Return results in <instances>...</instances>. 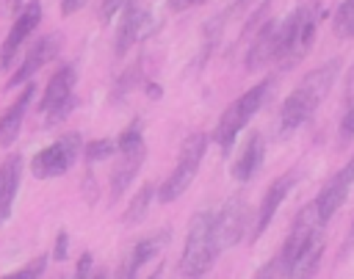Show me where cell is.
<instances>
[{"instance_id":"obj_28","label":"cell","mask_w":354,"mask_h":279,"mask_svg":"<svg viewBox=\"0 0 354 279\" xmlns=\"http://www.w3.org/2000/svg\"><path fill=\"white\" fill-rule=\"evenodd\" d=\"M66 251H69V235H66V229H61L58 232V238H55V251H53V260H66Z\"/></svg>"},{"instance_id":"obj_24","label":"cell","mask_w":354,"mask_h":279,"mask_svg":"<svg viewBox=\"0 0 354 279\" xmlns=\"http://www.w3.org/2000/svg\"><path fill=\"white\" fill-rule=\"evenodd\" d=\"M44 265H47V257H36V260H30L28 265H22L19 271H14V273H8L3 279H39V273L44 271Z\"/></svg>"},{"instance_id":"obj_26","label":"cell","mask_w":354,"mask_h":279,"mask_svg":"<svg viewBox=\"0 0 354 279\" xmlns=\"http://www.w3.org/2000/svg\"><path fill=\"white\" fill-rule=\"evenodd\" d=\"M141 77V64H136V66H130V72L119 80V86H116V97H122V94H127V88L130 86H136V80Z\"/></svg>"},{"instance_id":"obj_36","label":"cell","mask_w":354,"mask_h":279,"mask_svg":"<svg viewBox=\"0 0 354 279\" xmlns=\"http://www.w3.org/2000/svg\"><path fill=\"white\" fill-rule=\"evenodd\" d=\"M348 246H354V224H351V238H348ZM348 246H346V249H343V251H340V257H343V254H346V251H348Z\"/></svg>"},{"instance_id":"obj_7","label":"cell","mask_w":354,"mask_h":279,"mask_svg":"<svg viewBox=\"0 0 354 279\" xmlns=\"http://www.w3.org/2000/svg\"><path fill=\"white\" fill-rule=\"evenodd\" d=\"M152 30H155V19H152V11H149V0H130L124 6L122 22L116 28V41H113L116 58H122L136 41L147 39Z\"/></svg>"},{"instance_id":"obj_5","label":"cell","mask_w":354,"mask_h":279,"mask_svg":"<svg viewBox=\"0 0 354 279\" xmlns=\"http://www.w3.org/2000/svg\"><path fill=\"white\" fill-rule=\"evenodd\" d=\"M205 149H207V135L205 133H191L185 141H183V149H180V157H177V166L174 171L163 180V185L158 188V199L163 204L174 202L177 196H183L188 191V185L194 182L199 166H202V157H205Z\"/></svg>"},{"instance_id":"obj_20","label":"cell","mask_w":354,"mask_h":279,"mask_svg":"<svg viewBox=\"0 0 354 279\" xmlns=\"http://www.w3.org/2000/svg\"><path fill=\"white\" fill-rule=\"evenodd\" d=\"M19 169H22L19 155H8L6 163L0 166V215L3 218H8L11 213V204L19 188Z\"/></svg>"},{"instance_id":"obj_34","label":"cell","mask_w":354,"mask_h":279,"mask_svg":"<svg viewBox=\"0 0 354 279\" xmlns=\"http://www.w3.org/2000/svg\"><path fill=\"white\" fill-rule=\"evenodd\" d=\"M346 99L354 102V64H351V69L346 75Z\"/></svg>"},{"instance_id":"obj_11","label":"cell","mask_w":354,"mask_h":279,"mask_svg":"<svg viewBox=\"0 0 354 279\" xmlns=\"http://www.w3.org/2000/svg\"><path fill=\"white\" fill-rule=\"evenodd\" d=\"M58 50H61V36L58 33H50V36H41L33 47H28V52H25V58H22V64H19V69L8 77V83H6V88H14V86H22V83H28L44 64H50L55 55H58Z\"/></svg>"},{"instance_id":"obj_39","label":"cell","mask_w":354,"mask_h":279,"mask_svg":"<svg viewBox=\"0 0 354 279\" xmlns=\"http://www.w3.org/2000/svg\"><path fill=\"white\" fill-rule=\"evenodd\" d=\"M0 221H6V218H3V215H0Z\"/></svg>"},{"instance_id":"obj_37","label":"cell","mask_w":354,"mask_h":279,"mask_svg":"<svg viewBox=\"0 0 354 279\" xmlns=\"http://www.w3.org/2000/svg\"><path fill=\"white\" fill-rule=\"evenodd\" d=\"M149 279H160V271H155V273H152V276H149Z\"/></svg>"},{"instance_id":"obj_32","label":"cell","mask_w":354,"mask_h":279,"mask_svg":"<svg viewBox=\"0 0 354 279\" xmlns=\"http://www.w3.org/2000/svg\"><path fill=\"white\" fill-rule=\"evenodd\" d=\"M86 3H88V0H61V14H64V17H69V14L80 11Z\"/></svg>"},{"instance_id":"obj_8","label":"cell","mask_w":354,"mask_h":279,"mask_svg":"<svg viewBox=\"0 0 354 279\" xmlns=\"http://www.w3.org/2000/svg\"><path fill=\"white\" fill-rule=\"evenodd\" d=\"M315 224H318L315 204L304 207V210L296 215V221H293V227H290V232H288V238H285V243H282V251H279V257H277V262H279V273H285V271L296 262V257L307 249V243H310L313 235L318 232Z\"/></svg>"},{"instance_id":"obj_33","label":"cell","mask_w":354,"mask_h":279,"mask_svg":"<svg viewBox=\"0 0 354 279\" xmlns=\"http://www.w3.org/2000/svg\"><path fill=\"white\" fill-rule=\"evenodd\" d=\"M199 3H205V0H166L169 11H185V8H191V6H199Z\"/></svg>"},{"instance_id":"obj_35","label":"cell","mask_w":354,"mask_h":279,"mask_svg":"<svg viewBox=\"0 0 354 279\" xmlns=\"http://www.w3.org/2000/svg\"><path fill=\"white\" fill-rule=\"evenodd\" d=\"M22 3H25V0H6V8H8V11H22V8H25Z\"/></svg>"},{"instance_id":"obj_13","label":"cell","mask_w":354,"mask_h":279,"mask_svg":"<svg viewBox=\"0 0 354 279\" xmlns=\"http://www.w3.org/2000/svg\"><path fill=\"white\" fill-rule=\"evenodd\" d=\"M296 169L293 171H285L282 177H277L271 185H268V191H266V196H263V202H260V210H257V218H254V229H252V240H257L266 229H268V224H271V218L277 215V210H279V204L285 202V196H288V191L296 185Z\"/></svg>"},{"instance_id":"obj_15","label":"cell","mask_w":354,"mask_h":279,"mask_svg":"<svg viewBox=\"0 0 354 279\" xmlns=\"http://www.w3.org/2000/svg\"><path fill=\"white\" fill-rule=\"evenodd\" d=\"M75 80H77V72H75V66L72 64H66V66H61L50 80H47V86H44V97H41V102H39V113H50V110H55L58 105H64V102H69V99H75Z\"/></svg>"},{"instance_id":"obj_17","label":"cell","mask_w":354,"mask_h":279,"mask_svg":"<svg viewBox=\"0 0 354 279\" xmlns=\"http://www.w3.org/2000/svg\"><path fill=\"white\" fill-rule=\"evenodd\" d=\"M263 155H266L263 135H260V133H249V138L243 141V146H241L238 157H235V160H232V166H230L232 180H238V182L252 180V177L257 174V169L263 166Z\"/></svg>"},{"instance_id":"obj_1","label":"cell","mask_w":354,"mask_h":279,"mask_svg":"<svg viewBox=\"0 0 354 279\" xmlns=\"http://www.w3.org/2000/svg\"><path fill=\"white\" fill-rule=\"evenodd\" d=\"M337 72H340V58H329L326 64H321L318 69H313V72H307L301 77V83L285 97V102L279 108V127H282V133L301 127L315 113L321 99L329 94Z\"/></svg>"},{"instance_id":"obj_31","label":"cell","mask_w":354,"mask_h":279,"mask_svg":"<svg viewBox=\"0 0 354 279\" xmlns=\"http://www.w3.org/2000/svg\"><path fill=\"white\" fill-rule=\"evenodd\" d=\"M91 265H94V257L86 251V254L80 257V262H77V273H75V279H88V273H91Z\"/></svg>"},{"instance_id":"obj_23","label":"cell","mask_w":354,"mask_h":279,"mask_svg":"<svg viewBox=\"0 0 354 279\" xmlns=\"http://www.w3.org/2000/svg\"><path fill=\"white\" fill-rule=\"evenodd\" d=\"M116 152H119V141H113V138H94L86 144V160L88 163H100Z\"/></svg>"},{"instance_id":"obj_21","label":"cell","mask_w":354,"mask_h":279,"mask_svg":"<svg viewBox=\"0 0 354 279\" xmlns=\"http://www.w3.org/2000/svg\"><path fill=\"white\" fill-rule=\"evenodd\" d=\"M152 202H155V185H152V182H144V185L138 188V193L133 196V202L127 204L124 221H127V224H138V221L147 215V210H149Z\"/></svg>"},{"instance_id":"obj_27","label":"cell","mask_w":354,"mask_h":279,"mask_svg":"<svg viewBox=\"0 0 354 279\" xmlns=\"http://www.w3.org/2000/svg\"><path fill=\"white\" fill-rule=\"evenodd\" d=\"M130 0H102L100 3V22H108L119 8H124Z\"/></svg>"},{"instance_id":"obj_19","label":"cell","mask_w":354,"mask_h":279,"mask_svg":"<svg viewBox=\"0 0 354 279\" xmlns=\"http://www.w3.org/2000/svg\"><path fill=\"white\" fill-rule=\"evenodd\" d=\"M321 257H324V235L315 232L313 240L307 243V249L296 257V262L282 273V279H313L318 273V265H321Z\"/></svg>"},{"instance_id":"obj_25","label":"cell","mask_w":354,"mask_h":279,"mask_svg":"<svg viewBox=\"0 0 354 279\" xmlns=\"http://www.w3.org/2000/svg\"><path fill=\"white\" fill-rule=\"evenodd\" d=\"M116 141H119V152H122V149H133V146H138V144L144 141V138H141V122H133Z\"/></svg>"},{"instance_id":"obj_38","label":"cell","mask_w":354,"mask_h":279,"mask_svg":"<svg viewBox=\"0 0 354 279\" xmlns=\"http://www.w3.org/2000/svg\"><path fill=\"white\" fill-rule=\"evenodd\" d=\"M94 279H105V273H97V276H94Z\"/></svg>"},{"instance_id":"obj_2","label":"cell","mask_w":354,"mask_h":279,"mask_svg":"<svg viewBox=\"0 0 354 279\" xmlns=\"http://www.w3.org/2000/svg\"><path fill=\"white\" fill-rule=\"evenodd\" d=\"M218 251H221V243L216 235V213L199 210L191 218V227L185 235V249L180 257L183 279H202L210 271V265L216 262Z\"/></svg>"},{"instance_id":"obj_4","label":"cell","mask_w":354,"mask_h":279,"mask_svg":"<svg viewBox=\"0 0 354 279\" xmlns=\"http://www.w3.org/2000/svg\"><path fill=\"white\" fill-rule=\"evenodd\" d=\"M318 19H321V11L313 3H304L279 22V61L290 66L310 52Z\"/></svg>"},{"instance_id":"obj_18","label":"cell","mask_w":354,"mask_h":279,"mask_svg":"<svg viewBox=\"0 0 354 279\" xmlns=\"http://www.w3.org/2000/svg\"><path fill=\"white\" fill-rule=\"evenodd\" d=\"M33 86L30 83H25L22 86V94L0 113V146H11L14 144V138H17V133H19V127H22V119H25V113H28V105H30V99H33Z\"/></svg>"},{"instance_id":"obj_14","label":"cell","mask_w":354,"mask_h":279,"mask_svg":"<svg viewBox=\"0 0 354 279\" xmlns=\"http://www.w3.org/2000/svg\"><path fill=\"white\" fill-rule=\"evenodd\" d=\"M271 61H279V22H266L257 30V36L252 39L249 52H246V69L254 72Z\"/></svg>"},{"instance_id":"obj_30","label":"cell","mask_w":354,"mask_h":279,"mask_svg":"<svg viewBox=\"0 0 354 279\" xmlns=\"http://www.w3.org/2000/svg\"><path fill=\"white\" fill-rule=\"evenodd\" d=\"M351 135H354V108L343 116V122H340V144H346V141H351Z\"/></svg>"},{"instance_id":"obj_22","label":"cell","mask_w":354,"mask_h":279,"mask_svg":"<svg viewBox=\"0 0 354 279\" xmlns=\"http://www.w3.org/2000/svg\"><path fill=\"white\" fill-rule=\"evenodd\" d=\"M332 30H335V36H340V39H354V0H346V3L335 11V17H332Z\"/></svg>"},{"instance_id":"obj_9","label":"cell","mask_w":354,"mask_h":279,"mask_svg":"<svg viewBox=\"0 0 354 279\" xmlns=\"http://www.w3.org/2000/svg\"><path fill=\"white\" fill-rule=\"evenodd\" d=\"M39 19H41V3H39V0H30V3L19 11V17L14 19V25H11V30H8L6 41L0 44V72H3V69H8V66L14 64V58H17L19 47H22V44L28 41V36L36 30Z\"/></svg>"},{"instance_id":"obj_12","label":"cell","mask_w":354,"mask_h":279,"mask_svg":"<svg viewBox=\"0 0 354 279\" xmlns=\"http://www.w3.org/2000/svg\"><path fill=\"white\" fill-rule=\"evenodd\" d=\"M243 229H246V202L243 196H230L227 204L216 213V235L221 249L235 246L243 238Z\"/></svg>"},{"instance_id":"obj_3","label":"cell","mask_w":354,"mask_h":279,"mask_svg":"<svg viewBox=\"0 0 354 279\" xmlns=\"http://www.w3.org/2000/svg\"><path fill=\"white\" fill-rule=\"evenodd\" d=\"M271 86H274V77H266V80H260L257 86H252L249 91H243L238 99H232V102L227 105V110L221 113V119H218V124H216V130H213V141L221 146V152H230V146L235 144L238 133H241V130L252 122V116L263 108V102H266Z\"/></svg>"},{"instance_id":"obj_29","label":"cell","mask_w":354,"mask_h":279,"mask_svg":"<svg viewBox=\"0 0 354 279\" xmlns=\"http://www.w3.org/2000/svg\"><path fill=\"white\" fill-rule=\"evenodd\" d=\"M277 273H279V262H277V257H274V260H268L266 265H260L252 279H277Z\"/></svg>"},{"instance_id":"obj_16","label":"cell","mask_w":354,"mask_h":279,"mask_svg":"<svg viewBox=\"0 0 354 279\" xmlns=\"http://www.w3.org/2000/svg\"><path fill=\"white\" fill-rule=\"evenodd\" d=\"M144 157H147V146L144 141L133 149H122L119 157H116V166H113V174H111V199H119L127 185L133 182V177L138 174V169L144 166Z\"/></svg>"},{"instance_id":"obj_10","label":"cell","mask_w":354,"mask_h":279,"mask_svg":"<svg viewBox=\"0 0 354 279\" xmlns=\"http://www.w3.org/2000/svg\"><path fill=\"white\" fill-rule=\"evenodd\" d=\"M351 185H354V155L348 157V163L321 188V193H318V199L313 202L315 204V215H318V224H326L335 213H337V207L346 202V196H348V191H351Z\"/></svg>"},{"instance_id":"obj_6","label":"cell","mask_w":354,"mask_h":279,"mask_svg":"<svg viewBox=\"0 0 354 279\" xmlns=\"http://www.w3.org/2000/svg\"><path fill=\"white\" fill-rule=\"evenodd\" d=\"M80 152V135L77 133H66L61 135L55 144L44 146L41 152L33 155L30 160V174L36 180H50V177H61L72 169V163L77 160Z\"/></svg>"}]
</instances>
